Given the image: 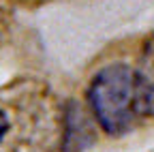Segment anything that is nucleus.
Listing matches in <instances>:
<instances>
[{"label":"nucleus","instance_id":"f257e3e1","mask_svg":"<svg viewBox=\"0 0 154 152\" xmlns=\"http://www.w3.org/2000/svg\"><path fill=\"white\" fill-rule=\"evenodd\" d=\"M88 103L107 135L131 131L143 118L137 71L128 64L103 67L88 86Z\"/></svg>","mask_w":154,"mask_h":152},{"label":"nucleus","instance_id":"f03ea898","mask_svg":"<svg viewBox=\"0 0 154 152\" xmlns=\"http://www.w3.org/2000/svg\"><path fill=\"white\" fill-rule=\"evenodd\" d=\"M137 82H139V103L143 118H154V34L146 41V47L139 56Z\"/></svg>","mask_w":154,"mask_h":152},{"label":"nucleus","instance_id":"7ed1b4c3","mask_svg":"<svg viewBox=\"0 0 154 152\" xmlns=\"http://www.w3.org/2000/svg\"><path fill=\"white\" fill-rule=\"evenodd\" d=\"M9 133V120H7V116H5V111L0 109V141H2V137Z\"/></svg>","mask_w":154,"mask_h":152}]
</instances>
